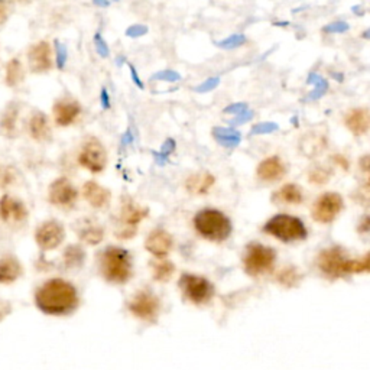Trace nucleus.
<instances>
[{
    "label": "nucleus",
    "mask_w": 370,
    "mask_h": 370,
    "mask_svg": "<svg viewBox=\"0 0 370 370\" xmlns=\"http://www.w3.org/2000/svg\"><path fill=\"white\" fill-rule=\"evenodd\" d=\"M35 303L47 316H68L78 307V292L71 282L55 278L38 288Z\"/></svg>",
    "instance_id": "nucleus-1"
},
{
    "label": "nucleus",
    "mask_w": 370,
    "mask_h": 370,
    "mask_svg": "<svg viewBox=\"0 0 370 370\" xmlns=\"http://www.w3.org/2000/svg\"><path fill=\"white\" fill-rule=\"evenodd\" d=\"M98 265H100V274L103 278L116 285H123L133 275L131 253L118 246L106 248L100 254Z\"/></svg>",
    "instance_id": "nucleus-2"
},
{
    "label": "nucleus",
    "mask_w": 370,
    "mask_h": 370,
    "mask_svg": "<svg viewBox=\"0 0 370 370\" xmlns=\"http://www.w3.org/2000/svg\"><path fill=\"white\" fill-rule=\"evenodd\" d=\"M194 227L198 235L210 241H223L232 235V221L219 210L207 208L197 213Z\"/></svg>",
    "instance_id": "nucleus-3"
},
{
    "label": "nucleus",
    "mask_w": 370,
    "mask_h": 370,
    "mask_svg": "<svg viewBox=\"0 0 370 370\" xmlns=\"http://www.w3.org/2000/svg\"><path fill=\"white\" fill-rule=\"evenodd\" d=\"M317 263L321 272L331 279L345 278L350 274H356V261L350 259L349 256L338 248L323 250L318 256Z\"/></svg>",
    "instance_id": "nucleus-4"
},
{
    "label": "nucleus",
    "mask_w": 370,
    "mask_h": 370,
    "mask_svg": "<svg viewBox=\"0 0 370 370\" xmlns=\"http://www.w3.org/2000/svg\"><path fill=\"white\" fill-rule=\"evenodd\" d=\"M263 232L285 241V243L304 240L307 237V229L304 223L300 219L288 215H278L270 219L265 224Z\"/></svg>",
    "instance_id": "nucleus-5"
},
{
    "label": "nucleus",
    "mask_w": 370,
    "mask_h": 370,
    "mask_svg": "<svg viewBox=\"0 0 370 370\" xmlns=\"http://www.w3.org/2000/svg\"><path fill=\"white\" fill-rule=\"evenodd\" d=\"M276 261V252L259 243L250 245L245 254L243 265L246 274L250 276H259L272 270Z\"/></svg>",
    "instance_id": "nucleus-6"
},
{
    "label": "nucleus",
    "mask_w": 370,
    "mask_h": 370,
    "mask_svg": "<svg viewBox=\"0 0 370 370\" xmlns=\"http://www.w3.org/2000/svg\"><path fill=\"white\" fill-rule=\"evenodd\" d=\"M179 288L187 300L195 305H204L211 301L215 296V287L213 283L198 275L184 274L179 278Z\"/></svg>",
    "instance_id": "nucleus-7"
},
{
    "label": "nucleus",
    "mask_w": 370,
    "mask_h": 370,
    "mask_svg": "<svg viewBox=\"0 0 370 370\" xmlns=\"http://www.w3.org/2000/svg\"><path fill=\"white\" fill-rule=\"evenodd\" d=\"M343 208V198L337 193H325L316 202L312 207V219L323 224H329L337 219Z\"/></svg>",
    "instance_id": "nucleus-8"
},
{
    "label": "nucleus",
    "mask_w": 370,
    "mask_h": 370,
    "mask_svg": "<svg viewBox=\"0 0 370 370\" xmlns=\"http://www.w3.org/2000/svg\"><path fill=\"white\" fill-rule=\"evenodd\" d=\"M78 162L83 168L89 169L90 173L98 174L106 168L107 152L98 140H89L85 142L78 155Z\"/></svg>",
    "instance_id": "nucleus-9"
},
{
    "label": "nucleus",
    "mask_w": 370,
    "mask_h": 370,
    "mask_svg": "<svg viewBox=\"0 0 370 370\" xmlns=\"http://www.w3.org/2000/svg\"><path fill=\"white\" fill-rule=\"evenodd\" d=\"M129 309L135 317L144 321L153 323L160 316L161 304L158 298H156L153 294L146 292V291H140L132 298V301L129 303Z\"/></svg>",
    "instance_id": "nucleus-10"
},
{
    "label": "nucleus",
    "mask_w": 370,
    "mask_h": 370,
    "mask_svg": "<svg viewBox=\"0 0 370 370\" xmlns=\"http://www.w3.org/2000/svg\"><path fill=\"white\" fill-rule=\"evenodd\" d=\"M28 65L31 73L44 74L52 69V48L48 41H39L28 50Z\"/></svg>",
    "instance_id": "nucleus-11"
},
{
    "label": "nucleus",
    "mask_w": 370,
    "mask_h": 370,
    "mask_svg": "<svg viewBox=\"0 0 370 370\" xmlns=\"http://www.w3.org/2000/svg\"><path fill=\"white\" fill-rule=\"evenodd\" d=\"M65 237L64 227L55 220L42 223L35 233V240L42 250H54L58 248Z\"/></svg>",
    "instance_id": "nucleus-12"
},
{
    "label": "nucleus",
    "mask_w": 370,
    "mask_h": 370,
    "mask_svg": "<svg viewBox=\"0 0 370 370\" xmlns=\"http://www.w3.org/2000/svg\"><path fill=\"white\" fill-rule=\"evenodd\" d=\"M148 217V208L140 207L133 202H127L122 207L120 219L123 221V229L118 233L120 239H131L136 233L138 224Z\"/></svg>",
    "instance_id": "nucleus-13"
},
{
    "label": "nucleus",
    "mask_w": 370,
    "mask_h": 370,
    "mask_svg": "<svg viewBox=\"0 0 370 370\" xmlns=\"http://www.w3.org/2000/svg\"><path fill=\"white\" fill-rule=\"evenodd\" d=\"M78 198L76 187L67 178L55 179L50 187V202L61 208L73 207Z\"/></svg>",
    "instance_id": "nucleus-14"
},
{
    "label": "nucleus",
    "mask_w": 370,
    "mask_h": 370,
    "mask_svg": "<svg viewBox=\"0 0 370 370\" xmlns=\"http://www.w3.org/2000/svg\"><path fill=\"white\" fill-rule=\"evenodd\" d=\"M52 115L55 123L67 127L73 124L81 115V106L77 100H71V98H61V100L55 102L52 107Z\"/></svg>",
    "instance_id": "nucleus-15"
},
{
    "label": "nucleus",
    "mask_w": 370,
    "mask_h": 370,
    "mask_svg": "<svg viewBox=\"0 0 370 370\" xmlns=\"http://www.w3.org/2000/svg\"><path fill=\"white\" fill-rule=\"evenodd\" d=\"M28 217V210L21 200H17L10 195H3L0 198V219L5 223L19 224Z\"/></svg>",
    "instance_id": "nucleus-16"
},
{
    "label": "nucleus",
    "mask_w": 370,
    "mask_h": 370,
    "mask_svg": "<svg viewBox=\"0 0 370 370\" xmlns=\"http://www.w3.org/2000/svg\"><path fill=\"white\" fill-rule=\"evenodd\" d=\"M174 245L173 236L164 229H155L149 233L145 248L155 258H165Z\"/></svg>",
    "instance_id": "nucleus-17"
},
{
    "label": "nucleus",
    "mask_w": 370,
    "mask_h": 370,
    "mask_svg": "<svg viewBox=\"0 0 370 370\" xmlns=\"http://www.w3.org/2000/svg\"><path fill=\"white\" fill-rule=\"evenodd\" d=\"M285 173L287 168L278 156H270V158L263 160L258 166V177L266 182L278 181L285 175Z\"/></svg>",
    "instance_id": "nucleus-18"
},
{
    "label": "nucleus",
    "mask_w": 370,
    "mask_h": 370,
    "mask_svg": "<svg viewBox=\"0 0 370 370\" xmlns=\"http://www.w3.org/2000/svg\"><path fill=\"white\" fill-rule=\"evenodd\" d=\"M83 195L87 203L94 207V208H103L109 204L110 202V191L105 187H102L100 184H97L94 181H89L84 184L83 187Z\"/></svg>",
    "instance_id": "nucleus-19"
},
{
    "label": "nucleus",
    "mask_w": 370,
    "mask_h": 370,
    "mask_svg": "<svg viewBox=\"0 0 370 370\" xmlns=\"http://www.w3.org/2000/svg\"><path fill=\"white\" fill-rule=\"evenodd\" d=\"M345 123L353 135L362 136L370 127V113L366 109H351L345 118Z\"/></svg>",
    "instance_id": "nucleus-20"
},
{
    "label": "nucleus",
    "mask_w": 370,
    "mask_h": 370,
    "mask_svg": "<svg viewBox=\"0 0 370 370\" xmlns=\"http://www.w3.org/2000/svg\"><path fill=\"white\" fill-rule=\"evenodd\" d=\"M30 133L36 142H45L51 138V124L44 111H35L30 120Z\"/></svg>",
    "instance_id": "nucleus-21"
},
{
    "label": "nucleus",
    "mask_w": 370,
    "mask_h": 370,
    "mask_svg": "<svg viewBox=\"0 0 370 370\" xmlns=\"http://www.w3.org/2000/svg\"><path fill=\"white\" fill-rule=\"evenodd\" d=\"M22 275V266L13 256L0 259V283H13Z\"/></svg>",
    "instance_id": "nucleus-22"
},
{
    "label": "nucleus",
    "mask_w": 370,
    "mask_h": 370,
    "mask_svg": "<svg viewBox=\"0 0 370 370\" xmlns=\"http://www.w3.org/2000/svg\"><path fill=\"white\" fill-rule=\"evenodd\" d=\"M272 200L275 203H282V204H300L304 200V195H303V190L298 187V185L287 184L274 194Z\"/></svg>",
    "instance_id": "nucleus-23"
},
{
    "label": "nucleus",
    "mask_w": 370,
    "mask_h": 370,
    "mask_svg": "<svg viewBox=\"0 0 370 370\" xmlns=\"http://www.w3.org/2000/svg\"><path fill=\"white\" fill-rule=\"evenodd\" d=\"M215 182H216V178L213 177L211 174L198 173V174L191 175L187 179V184H185V187H187V190L190 193L200 195V194H207L213 185H215Z\"/></svg>",
    "instance_id": "nucleus-24"
},
{
    "label": "nucleus",
    "mask_w": 370,
    "mask_h": 370,
    "mask_svg": "<svg viewBox=\"0 0 370 370\" xmlns=\"http://www.w3.org/2000/svg\"><path fill=\"white\" fill-rule=\"evenodd\" d=\"M19 116V107L15 103H10L5 111L2 118H0V131L5 136H15L17 133V123Z\"/></svg>",
    "instance_id": "nucleus-25"
},
{
    "label": "nucleus",
    "mask_w": 370,
    "mask_h": 370,
    "mask_svg": "<svg viewBox=\"0 0 370 370\" xmlns=\"http://www.w3.org/2000/svg\"><path fill=\"white\" fill-rule=\"evenodd\" d=\"M325 144H327L325 136H323L317 132L307 133L300 142L303 152L308 156H314V155L320 153L325 148Z\"/></svg>",
    "instance_id": "nucleus-26"
},
{
    "label": "nucleus",
    "mask_w": 370,
    "mask_h": 370,
    "mask_svg": "<svg viewBox=\"0 0 370 370\" xmlns=\"http://www.w3.org/2000/svg\"><path fill=\"white\" fill-rule=\"evenodd\" d=\"M25 78V69L18 58H12L5 68V84L8 87H17Z\"/></svg>",
    "instance_id": "nucleus-27"
},
{
    "label": "nucleus",
    "mask_w": 370,
    "mask_h": 370,
    "mask_svg": "<svg viewBox=\"0 0 370 370\" xmlns=\"http://www.w3.org/2000/svg\"><path fill=\"white\" fill-rule=\"evenodd\" d=\"M213 136H215V139L219 142V144L221 146H226V148H236L240 140H241V136L237 131L232 129V127H215L213 129Z\"/></svg>",
    "instance_id": "nucleus-28"
},
{
    "label": "nucleus",
    "mask_w": 370,
    "mask_h": 370,
    "mask_svg": "<svg viewBox=\"0 0 370 370\" xmlns=\"http://www.w3.org/2000/svg\"><path fill=\"white\" fill-rule=\"evenodd\" d=\"M78 236L87 245H98L105 237V230L98 224L87 223L78 230Z\"/></svg>",
    "instance_id": "nucleus-29"
},
{
    "label": "nucleus",
    "mask_w": 370,
    "mask_h": 370,
    "mask_svg": "<svg viewBox=\"0 0 370 370\" xmlns=\"http://www.w3.org/2000/svg\"><path fill=\"white\" fill-rule=\"evenodd\" d=\"M64 266L67 269H78L85 259V252L78 245H71L64 252Z\"/></svg>",
    "instance_id": "nucleus-30"
},
{
    "label": "nucleus",
    "mask_w": 370,
    "mask_h": 370,
    "mask_svg": "<svg viewBox=\"0 0 370 370\" xmlns=\"http://www.w3.org/2000/svg\"><path fill=\"white\" fill-rule=\"evenodd\" d=\"M174 272H175V266L171 261L161 258V261H155L152 263V275L155 281L166 282L173 278Z\"/></svg>",
    "instance_id": "nucleus-31"
},
{
    "label": "nucleus",
    "mask_w": 370,
    "mask_h": 370,
    "mask_svg": "<svg viewBox=\"0 0 370 370\" xmlns=\"http://www.w3.org/2000/svg\"><path fill=\"white\" fill-rule=\"evenodd\" d=\"M307 84H312L314 85V90L309 91L307 100H318V98H321L327 90H329V81H327L325 78H323L320 74L317 73H312L308 76V80H307Z\"/></svg>",
    "instance_id": "nucleus-32"
},
{
    "label": "nucleus",
    "mask_w": 370,
    "mask_h": 370,
    "mask_svg": "<svg viewBox=\"0 0 370 370\" xmlns=\"http://www.w3.org/2000/svg\"><path fill=\"white\" fill-rule=\"evenodd\" d=\"M301 279H303V275L298 272V269H295L292 266H287V268L281 269L276 275V281L281 283V285L287 287V288L296 287L298 283L301 282Z\"/></svg>",
    "instance_id": "nucleus-33"
},
{
    "label": "nucleus",
    "mask_w": 370,
    "mask_h": 370,
    "mask_svg": "<svg viewBox=\"0 0 370 370\" xmlns=\"http://www.w3.org/2000/svg\"><path fill=\"white\" fill-rule=\"evenodd\" d=\"M245 44H246V36L243 34H235V35H230V36H227L226 39L217 42V45L223 50H235V48H239Z\"/></svg>",
    "instance_id": "nucleus-34"
},
{
    "label": "nucleus",
    "mask_w": 370,
    "mask_h": 370,
    "mask_svg": "<svg viewBox=\"0 0 370 370\" xmlns=\"http://www.w3.org/2000/svg\"><path fill=\"white\" fill-rule=\"evenodd\" d=\"M279 129V124L275 123V122H262V123H256L252 131H250V135H269V133H274Z\"/></svg>",
    "instance_id": "nucleus-35"
},
{
    "label": "nucleus",
    "mask_w": 370,
    "mask_h": 370,
    "mask_svg": "<svg viewBox=\"0 0 370 370\" xmlns=\"http://www.w3.org/2000/svg\"><path fill=\"white\" fill-rule=\"evenodd\" d=\"M55 63H56V68H58L60 71L64 69L65 64H67V56H68V52H67V48L65 45H63L60 41H55Z\"/></svg>",
    "instance_id": "nucleus-36"
},
{
    "label": "nucleus",
    "mask_w": 370,
    "mask_h": 370,
    "mask_svg": "<svg viewBox=\"0 0 370 370\" xmlns=\"http://www.w3.org/2000/svg\"><path fill=\"white\" fill-rule=\"evenodd\" d=\"M350 30V26L347 22H343V21H336V22H331L329 25H325L323 28V32L324 34H330V35H334V34H345Z\"/></svg>",
    "instance_id": "nucleus-37"
},
{
    "label": "nucleus",
    "mask_w": 370,
    "mask_h": 370,
    "mask_svg": "<svg viewBox=\"0 0 370 370\" xmlns=\"http://www.w3.org/2000/svg\"><path fill=\"white\" fill-rule=\"evenodd\" d=\"M152 81L158 80V81H166V83H175L181 80V76L174 69H162L160 73H156L151 77Z\"/></svg>",
    "instance_id": "nucleus-38"
},
{
    "label": "nucleus",
    "mask_w": 370,
    "mask_h": 370,
    "mask_svg": "<svg viewBox=\"0 0 370 370\" xmlns=\"http://www.w3.org/2000/svg\"><path fill=\"white\" fill-rule=\"evenodd\" d=\"M175 151V140L174 139H168L165 144L162 145V149L160 153H155V158L160 164H164L168 158V155H171Z\"/></svg>",
    "instance_id": "nucleus-39"
},
{
    "label": "nucleus",
    "mask_w": 370,
    "mask_h": 370,
    "mask_svg": "<svg viewBox=\"0 0 370 370\" xmlns=\"http://www.w3.org/2000/svg\"><path fill=\"white\" fill-rule=\"evenodd\" d=\"M13 6H15V0H0V25L6 23L12 15Z\"/></svg>",
    "instance_id": "nucleus-40"
},
{
    "label": "nucleus",
    "mask_w": 370,
    "mask_h": 370,
    "mask_svg": "<svg viewBox=\"0 0 370 370\" xmlns=\"http://www.w3.org/2000/svg\"><path fill=\"white\" fill-rule=\"evenodd\" d=\"M94 45H96V51L97 54L102 56V58H107V56L110 55V50H109V45H107V42L103 39L102 34L100 32H97L94 35Z\"/></svg>",
    "instance_id": "nucleus-41"
},
{
    "label": "nucleus",
    "mask_w": 370,
    "mask_h": 370,
    "mask_svg": "<svg viewBox=\"0 0 370 370\" xmlns=\"http://www.w3.org/2000/svg\"><path fill=\"white\" fill-rule=\"evenodd\" d=\"M219 84H220V78L219 77H210L206 81H203L200 85H197L195 91L200 93V94L210 93V91H213L215 89H217Z\"/></svg>",
    "instance_id": "nucleus-42"
},
{
    "label": "nucleus",
    "mask_w": 370,
    "mask_h": 370,
    "mask_svg": "<svg viewBox=\"0 0 370 370\" xmlns=\"http://www.w3.org/2000/svg\"><path fill=\"white\" fill-rule=\"evenodd\" d=\"M329 177H330V174L327 173V171L323 169V168H314L309 173V181L311 182H316V184H324V182H327Z\"/></svg>",
    "instance_id": "nucleus-43"
},
{
    "label": "nucleus",
    "mask_w": 370,
    "mask_h": 370,
    "mask_svg": "<svg viewBox=\"0 0 370 370\" xmlns=\"http://www.w3.org/2000/svg\"><path fill=\"white\" fill-rule=\"evenodd\" d=\"M356 197H358V202L366 207H370V184L364 185L360 190L356 193Z\"/></svg>",
    "instance_id": "nucleus-44"
},
{
    "label": "nucleus",
    "mask_w": 370,
    "mask_h": 370,
    "mask_svg": "<svg viewBox=\"0 0 370 370\" xmlns=\"http://www.w3.org/2000/svg\"><path fill=\"white\" fill-rule=\"evenodd\" d=\"M148 34V28L145 25H133L126 30V35L129 38H139Z\"/></svg>",
    "instance_id": "nucleus-45"
},
{
    "label": "nucleus",
    "mask_w": 370,
    "mask_h": 370,
    "mask_svg": "<svg viewBox=\"0 0 370 370\" xmlns=\"http://www.w3.org/2000/svg\"><path fill=\"white\" fill-rule=\"evenodd\" d=\"M369 272L370 274V252L364 254L362 259L356 261V274Z\"/></svg>",
    "instance_id": "nucleus-46"
},
{
    "label": "nucleus",
    "mask_w": 370,
    "mask_h": 370,
    "mask_svg": "<svg viewBox=\"0 0 370 370\" xmlns=\"http://www.w3.org/2000/svg\"><path fill=\"white\" fill-rule=\"evenodd\" d=\"M246 110H249V106L246 103H233L230 106H227L223 111L227 113V115H240V113H245Z\"/></svg>",
    "instance_id": "nucleus-47"
},
{
    "label": "nucleus",
    "mask_w": 370,
    "mask_h": 370,
    "mask_svg": "<svg viewBox=\"0 0 370 370\" xmlns=\"http://www.w3.org/2000/svg\"><path fill=\"white\" fill-rule=\"evenodd\" d=\"M253 119V111L252 110H246L245 113H240V115H237L233 120H232V124L236 126V124H243L249 120Z\"/></svg>",
    "instance_id": "nucleus-48"
},
{
    "label": "nucleus",
    "mask_w": 370,
    "mask_h": 370,
    "mask_svg": "<svg viewBox=\"0 0 370 370\" xmlns=\"http://www.w3.org/2000/svg\"><path fill=\"white\" fill-rule=\"evenodd\" d=\"M129 69H131V77H132V81L136 84V87L140 89V90H145V84L142 83V78L139 77L138 74V69L133 64H129Z\"/></svg>",
    "instance_id": "nucleus-49"
},
{
    "label": "nucleus",
    "mask_w": 370,
    "mask_h": 370,
    "mask_svg": "<svg viewBox=\"0 0 370 370\" xmlns=\"http://www.w3.org/2000/svg\"><path fill=\"white\" fill-rule=\"evenodd\" d=\"M10 304L6 303L5 300H0V321H3L9 314H10Z\"/></svg>",
    "instance_id": "nucleus-50"
},
{
    "label": "nucleus",
    "mask_w": 370,
    "mask_h": 370,
    "mask_svg": "<svg viewBox=\"0 0 370 370\" xmlns=\"http://www.w3.org/2000/svg\"><path fill=\"white\" fill-rule=\"evenodd\" d=\"M360 168L363 173L367 175L369 184H370V155H364L363 158L360 160Z\"/></svg>",
    "instance_id": "nucleus-51"
},
{
    "label": "nucleus",
    "mask_w": 370,
    "mask_h": 370,
    "mask_svg": "<svg viewBox=\"0 0 370 370\" xmlns=\"http://www.w3.org/2000/svg\"><path fill=\"white\" fill-rule=\"evenodd\" d=\"M100 103H102V106H103V109H110V96H109V91H107V89L106 87H103L102 89V91H100Z\"/></svg>",
    "instance_id": "nucleus-52"
},
{
    "label": "nucleus",
    "mask_w": 370,
    "mask_h": 370,
    "mask_svg": "<svg viewBox=\"0 0 370 370\" xmlns=\"http://www.w3.org/2000/svg\"><path fill=\"white\" fill-rule=\"evenodd\" d=\"M360 233H367L370 232V216H366L360 220L359 223V229H358Z\"/></svg>",
    "instance_id": "nucleus-53"
},
{
    "label": "nucleus",
    "mask_w": 370,
    "mask_h": 370,
    "mask_svg": "<svg viewBox=\"0 0 370 370\" xmlns=\"http://www.w3.org/2000/svg\"><path fill=\"white\" fill-rule=\"evenodd\" d=\"M93 3L98 8H107L110 5V0H93Z\"/></svg>",
    "instance_id": "nucleus-54"
},
{
    "label": "nucleus",
    "mask_w": 370,
    "mask_h": 370,
    "mask_svg": "<svg viewBox=\"0 0 370 370\" xmlns=\"http://www.w3.org/2000/svg\"><path fill=\"white\" fill-rule=\"evenodd\" d=\"M123 144H131V142L133 140V138H132V133H131V131H127L124 135H123Z\"/></svg>",
    "instance_id": "nucleus-55"
},
{
    "label": "nucleus",
    "mask_w": 370,
    "mask_h": 370,
    "mask_svg": "<svg viewBox=\"0 0 370 370\" xmlns=\"http://www.w3.org/2000/svg\"><path fill=\"white\" fill-rule=\"evenodd\" d=\"M3 184H6V174L0 171V185H3Z\"/></svg>",
    "instance_id": "nucleus-56"
},
{
    "label": "nucleus",
    "mask_w": 370,
    "mask_h": 370,
    "mask_svg": "<svg viewBox=\"0 0 370 370\" xmlns=\"http://www.w3.org/2000/svg\"><path fill=\"white\" fill-rule=\"evenodd\" d=\"M362 38H364V39H370V28L362 34Z\"/></svg>",
    "instance_id": "nucleus-57"
},
{
    "label": "nucleus",
    "mask_w": 370,
    "mask_h": 370,
    "mask_svg": "<svg viewBox=\"0 0 370 370\" xmlns=\"http://www.w3.org/2000/svg\"><path fill=\"white\" fill-rule=\"evenodd\" d=\"M22 2H31V0H22Z\"/></svg>",
    "instance_id": "nucleus-58"
},
{
    "label": "nucleus",
    "mask_w": 370,
    "mask_h": 370,
    "mask_svg": "<svg viewBox=\"0 0 370 370\" xmlns=\"http://www.w3.org/2000/svg\"><path fill=\"white\" fill-rule=\"evenodd\" d=\"M113 2H119V0H113Z\"/></svg>",
    "instance_id": "nucleus-59"
}]
</instances>
